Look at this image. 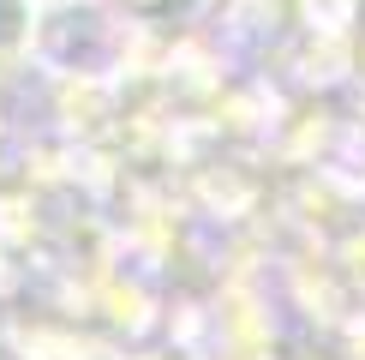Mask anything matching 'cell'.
Listing matches in <instances>:
<instances>
[{
	"label": "cell",
	"instance_id": "6da1fadb",
	"mask_svg": "<svg viewBox=\"0 0 365 360\" xmlns=\"http://www.w3.org/2000/svg\"><path fill=\"white\" fill-rule=\"evenodd\" d=\"M90 36H96V19L90 12H60V19H48V54H60V60H72Z\"/></svg>",
	"mask_w": 365,
	"mask_h": 360
},
{
	"label": "cell",
	"instance_id": "7a4b0ae2",
	"mask_svg": "<svg viewBox=\"0 0 365 360\" xmlns=\"http://www.w3.org/2000/svg\"><path fill=\"white\" fill-rule=\"evenodd\" d=\"M24 36V0H0V49Z\"/></svg>",
	"mask_w": 365,
	"mask_h": 360
}]
</instances>
